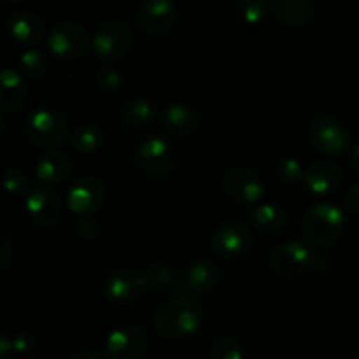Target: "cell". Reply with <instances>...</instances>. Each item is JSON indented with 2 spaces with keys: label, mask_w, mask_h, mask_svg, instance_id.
<instances>
[{
  "label": "cell",
  "mask_w": 359,
  "mask_h": 359,
  "mask_svg": "<svg viewBox=\"0 0 359 359\" xmlns=\"http://www.w3.org/2000/svg\"><path fill=\"white\" fill-rule=\"evenodd\" d=\"M147 351V335L135 325L112 330L104 344L105 359H142Z\"/></svg>",
  "instance_id": "obj_12"
},
{
  "label": "cell",
  "mask_w": 359,
  "mask_h": 359,
  "mask_svg": "<svg viewBox=\"0 0 359 359\" xmlns=\"http://www.w3.org/2000/svg\"><path fill=\"white\" fill-rule=\"evenodd\" d=\"M70 359H104V358L100 356V353L91 349V347H79V349L74 351Z\"/></svg>",
  "instance_id": "obj_38"
},
{
  "label": "cell",
  "mask_w": 359,
  "mask_h": 359,
  "mask_svg": "<svg viewBox=\"0 0 359 359\" xmlns=\"http://www.w3.org/2000/svg\"><path fill=\"white\" fill-rule=\"evenodd\" d=\"M221 270L212 259H196L184 273V286L189 293L200 294L212 290L217 284Z\"/></svg>",
  "instance_id": "obj_22"
},
{
  "label": "cell",
  "mask_w": 359,
  "mask_h": 359,
  "mask_svg": "<svg viewBox=\"0 0 359 359\" xmlns=\"http://www.w3.org/2000/svg\"><path fill=\"white\" fill-rule=\"evenodd\" d=\"M137 18L146 34L160 37L172 30L177 20V9L172 0H146L140 4Z\"/></svg>",
  "instance_id": "obj_15"
},
{
  "label": "cell",
  "mask_w": 359,
  "mask_h": 359,
  "mask_svg": "<svg viewBox=\"0 0 359 359\" xmlns=\"http://www.w3.org/2000/svg\"><path fill=\"white\" fill-rule=\"evenodd\" d=\"M27 98V84L23 76L13 67L0 69V109L7 112L18 111Z\"/></svg>",
  "instance_id": "obj_19"
},
{
  "label": "cell",
  "mask_w": 359,
  "mask_h": 359,
  "mask_svg": "<svg viewBox=\"0 0 359 359\" xmlns=\"http://www.w3.org/2000/svg\"><path fill=\"white\" fill-rule=\"evenodd\" d=\"M7 30L20 44H35L44 34V25L41 18L30 11H14L7 18Z\"/></svg>",
  "instance_id": "obj_18"
},
{
  "label": "cell",
  "mask_w": 359,
  "mask_h": 359,
  "mask_svg": "<svg viewBox=\"0 0 359 359\" xmlns=\"http://www.w3.org/2000/svg\"><path fill=\"white\" fill-rule=\"evenodd\" d=\"M37 337L35 333L28 332V330H23V332H18L16 335L13 337V349L14 353L18 354H30L37 349Z\"/></svg>",
  "instance_id": "obj_33"
},
{
  "label": "cell",
  "mask_w": 359,
  "mask_h": 359,
  "mask_svg": "<svg viewBox=\"0 0 359 359\" xmlns=\"http://www.w3.org/2000/svg\"><path fill=\"white\" fill-rule=\"evenodd\" d=\"M4 132H6V118H4V114L0 112V137L4 135Z\"/></svg>",
  "instance_id": "obj_40"
},
{
  "label": "cell",
  "mask_w": 359,
  "mask_h": 359,
  "mask_svg": "<svg viewBox=\"0 0 359 359\" xmlns=\"http://www.w3.org/2000/svg\"><path fill=\"white\" fill-rule=\"evenodd\" d=\"M104 140V130L95 123H81L74 128L72 135H70L72 147L79 153H93V151L100 149Z\"/></svg>",
  "instance_id": "obj_24"
},
{
  "label": "cell",
  "mask_w": 359,
  "mask_h": 359,
  "mask_svg": "<svg viewBox=\"0 0 359 359\" xmlns=\"http://www.w3.org/2000/svg\"><path fill=\"white\" fill-rule=\"evenodd\" d=\"M202 325V305L195 297L177 294L168 298L154 312V326L165 339H186Z\"/></svg>",
  "instance_id": "obj_1"
},
{
  "label": "cell",
  "mask_w": 359,
  "mask_h": 359,
  "mask_svg": "<svg viewBox=\"0 0 359 359\" xmlns=\"http://www.w3.org/2000/svg\"><path fill=\"white\" fill-rule=\"evenodd\" d=\"M353 165H354V170L359 174V142L354 146V149H353Z\"/></svg>",
  "instance_id": "obj_39"
},
{
  "label": "cell",
  "mask_w": 359,
  "mask_h": 359,
  "mask_svg": "<svg viewBox=\"0 0 359 359\" xmlns=\"http://www.w3.org/2000/svg\"><path fill=\"white\" fill-rule=\"evenodd\" d=\"M100 233V223L95 221L91 216L81 217L76 223V235L81 241H93Z\"/></svg>",
  "instance_id": "obj_34"
},
{
  "label": "cell",
  "mask_w": 359,
  "mask_h": 359,
  "mask_svg": "<svg viewBox=\"0 0 359 359\" xmlns=\"http://www.w3.org/2000/svg\"><path fill=\"white\" fill-rule=\"evenodd\" d=\"M72 172V158L63 151H48L35 163V174L46 184H58Z\"/></svg>",
  "instance_id": "obj_20"
},
{
  "label": "cell",
  "mask_w": 359,
  "mask_h": 359,
  "mask_svg": "<svg viewBox=\"0 0 359 359\" xmlns=\"http://www.w3.org/2000/svg\"><path fill=\"white\" fill-rule=\"evenodd\" d=\"M252 245V231L245 223L226 219L214 230L210 248L221 258H238L245 255Z\"/></svg>",
  "instance_id": "obj_9"
},
{
  "label": "cell",
  "mask_w": 359,
  "mask_h": 359,
  "mask_svg": "<svg viewBox=\"0 0 359 359\" xmlns=\"http://www.w3.org/2000/svg\"><path fill=\"white\" fill-rule=\"evenodd\" d=\"M135 160L140 172L154 177L168 175L175 167V151L161 135H146L135 147Z\"/></svg>",
  "instance_id": "obj_6"
},
{
  "label": "cell",
  "mask_w": 359,
  "mask_h": 359,
  "mask_svg": "<svg viewBox=\"0 0 359 359\" xmlns=\"http://www.w3.org/2000/svg\"><path fill=\"white\" fill-rule=\"evenodd\" d=\"M147 279L146 273L130 266L116 269L105 277L104 294L107 300L118 305L135 304L146 293Z\"/></svg>",
  "instance_id": "obj_8"
},
{
  "label": "cell",
  "mask_w": 359,
  "mask_h": 359,
  "mask_svg": "<svg viewBox=\"0 0 359 359\" xmlns=\"http://www.w3.org/2000/svg\"><path fill=\"white\" fill-rule=\"evenodd\" d=\"M344 207L349 212L359 214V182H354L344 196Z\"/></svg>",
  "instance_id": "obj_35"
},
{
  "label": "cell",
  "mask_w": 359,
  "mask_h": 359,
  "mask_svg": "<svg viewBox=\"0 0 359 359\" xmlns=\"http://www.w3.org/2000/svg\"><path fill=\"white\" fill-rule=\"evenodd\" d=\"M221 186L228 198L237 203H255L265 193V184L258 177V174L242 165L228 168L226 174L223 175Z\"/></svg>",
  "instance_id": "obj_13"
},
{
  "label": "cell",
  "mask_w": 359,
  "mask_h": 359,
  "mask_svg": "<svg viewBox=\"0 0 359 359\" xmlns=\"http://www.w3.org/2000/svg\"><path fill=\"white\" fill-rule=\"evenodd\" d=\"M25 209L28 217L41 228H51L58 224L63 216V203L58 193L46 186H35L25 198Z\"/></svg>",
  "instance_id": "obj_14"
},
{
  "label": "cell",
  "mask_w": 359,
  "mask_h": 359,
  "mask_svg": "<svg viewBox=\"0 0 359 359\" xmlns=\"http://www.w3.org/2000/svg\"><path fill=\"white\" fill-rule=\"evenodd\" d=\"M344 179V172L340 165L333 163V161L321 160L314 161L305 168L304 184L309 193L316 196H325L335 191L340 186Z\"/></svg>",
  "instance_id": "obj_16"
},
{
  "label": "cell",
  "mask_w": 359,
  "mask_h": 359,
  "mask_svg": "<svg viewBox=\"0 0 359 359\" xmlns=\"http://www.w3.org/2000/svg\"><path fill=\"white\" fill-rule=\"evenodd\" d=\"M238 13L245 23H259L270 11L265 0H242L238 4Z\"/></svg>",
  "instance_id": "obj_32"
},
{
  "label": "cell",
  "mask_w": 359,
  "mask_h": 359,
  "mask_svg": "<svg viewBox=\"0 0 359 359\" xmlns=\"http://www.w3.org/2000/svg\"><path fill=\"white\" fill-rule=\"evenodd\" d=\"M251 223L252 226L262 231H276L283 228L287 219V210L283 203L265 200L259 202L255 209L251 210Z\"/></svg>",
  "instance_id": "obj_23"
},
{
  "label": "cell",
  "mask_w": 359,
  "mask_h": 359,
  "mask_svg": "<svg viewBox=\"0 0 359 359\" xmlns=\"http://www.w3.org/2000/svg\"><path fill=\"white\" fill-rule=\"evenodd\" d=\"M11 256H13V244H11L9 238L0 231V270H2L4 266L9 265Z\"/></svg>",
  "instance_id": "obj_36"
},
{
  "label": "cell",
  "mask_w": 359,
  "mask_h": 359,
  "mask_svg": "<svg viewBox=\"0 0 359 359\" xmlns=\"http://www.w3.org/2000/svg\"><path fill=\"white\" fill-rule=\"evenodd\" d=\"M133 44V32L121 18H105L95 28L91 46L104 60H119L130 51Z\"/></svg>",
  "instance_id": "obj_4"
},
{
  "label": "cell",
  "mask_w": 359,
  "mask_h": 359,
  "mask_svg": "<svg viewBox=\"0 0 359 359\" xmlns=\"http://www.w3.org/2000/svg\"><path fill=\"white\" fill-rule=\"evenodd\" d=\"M316 4L312 0H272L269 11L277 21L290 27H300L316 16Z\"/></svg>",
  "instance_id": "obj_17"
},
{
  "label": "cell",
  "mask_w": 359,
  "mask_h": 359,
  "mask_svg": "<svg viewBox=\"0 0 359 359\" xmlns=\"http://www.w3.org/2000/svg\"><path fill=\"white\" fill-rule=\"evenodd\" d=\"M207 359H244V351L233 337H219L210 346Z\"/></svg>",
  "instance_id": "obj_27"
},
{
  "label": "cell",
  "mask_w": 359,
  "mask_h": 359,
  "mask_svg": "<svg viewBox=\"0 0 359 359\" xmlns=\"http://www.w3.org/2000/svg\"><path fill=\"white\" fill-rule=\"evenodd\" d=\"M20 67L25 76L41 77L48 69V56L42 49H25L20 55Z\"/></svg>",
  "instance_id": "obj_26"
},
{
  "label": "cell",
  "mask_w": 359,
  "mask_h": 359,
  "mask_svg": "<svg viewBox=\"0 0 359 359\" xmlns=\"http://www.w3.org/2000/svg\"><path fill=\"white\" fill-rule=\"evenodd\" d=\"M309 139L314 144L316 149L321 153L339 156L344 154L351 146V133L332 116H319L309 126Z\"/></svg>",
  "instance_id": "obj_11"
},
{
  "label": "cell",
  "mask_w": 359,
  "mask_h": 359,
  "mask_svg": "<svg viewBox=\"0 0 359 359\" xmlns=\"http://www.w3.org/2000/svg\"><path fill=\"white\" fill-rule=\"evenodd\" d=\"M123 79H125V76H123V72L118 67L104 65L100 69H97V72H95V83L104 91L118 90L123 84Z\"/></svg>",
  "instance_id": "obj_30"
},
{
  "label": "cell",
  "mask_w": 359,
  "mask_h": 359,
  "mask_svg": "<svg viewBox=\"0 0 359 359\" xmlns=\"http://www.w3.org/2000/svg\"><path fill=\"white\" fill-rule=\"evenodd\" d=\"M161 121L165 128L174 135L186 137L198 128V114L195 109L182 102H172L161 112Z\"/></svg>",
  "instance_id": "obj_21"
},
{
  "label": "cell",
  "mask_w": 359,
  "mask_h": 359,
  "mask_svg": "<svg viewBox=\"0 0 359 359\" xmlns=\"http://www.w3.org/2000/svg\"><path fill=\"white\" fill-rule=\"evenodd\" d=\"M30 186V179H28L27 172L21 170L18 167L6 168L2 174V188L11 195H21Z\"/></svg>",
  "instance_id": "obj_29"
},
{
  "label": "cell",
  "mask_w": 359,
  "mask_h": 359,
  "mask_svg": "<svg viewBox=\"0 0 359 359\" xmlns=\"http://www.w3.org/2000/svg\"><path fill=\"white\" fill-rule=\"evenodd\" d=\"M25 132L28 139L41 147L62 146L69 135V123L62 112L51 107H37L27 116Z\"/></svg>",
  "instance_id": "obj_3"
},
{
  "label": "cell",
  "mask_w": 359,
  "mask_h": 359,
  "mask_svg": "<svg viewBox=\"0 0 359 359\" xmlns=\"http://www.w3.org/2000/svg\"><path fill=\"white\" fill-rule=\"evenodd\" d=\"M318 255L314 249L300 241H287L277 245L270 255V265L273 272L283 277L300 276L318 266Z\"/></svg>",
  "instance_id": "obj_7"
},
{
  "label": "cell",
  "mask_w": 359,
  "mask_h": 359,
  "mask_svg": "<svg viewBox=\"0 0 359 359\" xmlns=\"http://www.w3.org/2000/svg\"><path fill=\"white\" fill-rule=\"evenodd\" d=\"M88 44H90V34L86 25L70 18L53 25L48 35L49 51L62 60L79 58L86 53Z\"/></svg>",
  "instance_id": "obj_5"
},
{
  "label": "cell",
  "mask_w": 359,
  "mask_h": 359,
  "mask_svg": "<svg viewBox=\"0 0 359 359\" xmlns=\"http://www.w3.org/2000/svg\"><path fill=\"white\" fill-rule=\"evenodd\" d=\"M277 177L280 179V182L284 184H297L298 181H302L305 175V167L300 163V160L293 156H286L277 163L276 168Z\"/></svg>",
  "instance_id": "obj_28"
},
{
  "label": "cell",
  "mask_w": 359,
  "mask_h": 359,
  "mask_svg": "<svg viewBox=\"0 0 359 359\" xmlns=\"http://www.w3.org/2000/svg\"><path fill=\"white\" fill-rule=\"evenodd\" d=\"M346 212L337 203L319 202L309 209L304 219V235L311 244L325 248L340 237Z\"/></svg>",
  "instance_id": "obj_2"
},
{
  "label": "cell",
  "mask_w": 359,
  "mask_h": 359,
  "mask_svg": "<svg viewBox=\"0 0 359 359\" xmlns=\"http://www.w3.org/2000/svg\"><path fill=\"white\" fill-rule=\"evenodd\" d=\"M175 277H177L175 270L170 265L161 262L153 263L146 270L147 284H153V286H170V284H174Z\"/></svg>",
  "instance_id": "obj_31"
},
{
  "label": "cell",
  "mask_w": 359,
  "mask_h": 359,
  "mask_svg": "<svg viewBox=\"0 0 359 359\" xmlns=\"http://www.w3.org/2000/svg\"><path fill=\"white\" fill-rule=\"evenodd\" d=\"M13 353V339L7 333L0 332V359H9Z\"/></svg>",
  "instance_id": "obj_37"
},
{
  "label": "cell",
  "mask_w": 359,
  "mask_h": 359,
  "mask_svg": "<svg viewBox=\"0 0 359 359\" xmlns=\"http://www.w3.org/2000/svg\"><path fill=\"white\" fill-rule=\"evenodd\" d=\"M105 200V182L98 175H81L67 189V205L81 217L91 216Z\"/></svg>",
  "instance_id": "obj_10"
},
{
  "label": "cell",
  "mask_w": 359,
  "mask_h": 359,
  "mask_svg": "<svg viewBox=\"0 0 359 359\" xmlns=\"http://www.w3.org/2000/svg\"><path fill=\"white\" fill-rule=\"evenodd\" d=\"M156 116V105L146 97H137L126 107V119L135 126L149 125Z\"/></svg>",
  "instance_id": "obj_25"
}]
</instances>
